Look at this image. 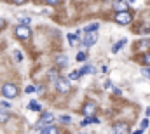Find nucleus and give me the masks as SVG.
Segmentation results:
<instances>
[{
	"mask_svg": "<svg viewBox=\"0 0 150 134\" xmlns=\"http://www.w3.org/2000/svg\"><path fill=\"white\" fill-rule=\"evenodd\" d=\"M113 9L117 12H127L129 11V5L124 2V0H113Z\"/></svg>",
	"mask_w": 150,
	"mask_h": 134,
	"instance_id": "nucleus-6",
	"label": "nucleus"
},
{
	"mask_svg": "<svg viewBox=\"0 0 150 134\" xmlns=\"http://www.w3.org/2000/svg\"><path fill=\"white\" fill-rule=\"evenodd\" d=\"M19 23H21V25H28V23H30V19H28V18H21V19H19Z\"/></svg>",
	"mask_w": 150,
	"mask_h": 134,
	"instance_id": "nucleus-27",
	"label": "nucleus"
},
{
	"mask_svg": "<svg viewBox=\"0 0 150 134\" xmlns=\"http://www.w3.org/2000/svg\"><path fill=\"white\" fill-rule=\"evenodd\" d=\"M9 120V113H7V110L4 108V110H0V124H5Z\"/></svg>",
	"mask_w": 150,
	"mask_h": 134,
	"instance_id": "nucleus-15",
	"label": "nucleus"
},
{
	"mask_svg": "<svg viewBox=\"0 0 150 134\" xmlns=\"http://www.w3.org/2000/svg\"><path fill=\"white\" fill-rule=\"evenodd\" d=\"M68 40H70V44L74 45V44H77V33H68Z\"/></svg>",
	"mask_w": 150,
	"mask_h": 134,
	"instance_id": "nucleus-21",
	"label": "nucleus"
},
{
	"mask_svg": "<svg viewBox=\"0 0 150 134\" xmlns=\"http://www.w3.org/2000/svg\"><path fill=\"white\" fill-rule=\"evenodd\" d=\"M143 61H145V65H147V66H150V52H145Z\"/></svg>",
	"mask_w": 150,
	"mask_h": 134,
	"instance_id": "nucleus-22",
	"label": "nucleus"
},
{
	"mask_svg": "<svg viewBox=\"0 0 150 134\" xmlns=\"http://www.w3.org/2000/svg\"><path fill=\"white\" fill-rule=\"evenodd\" d=\"M129 2H134V0H129Z\"/></svg>",
	"mask_w": 150,
	"mask_h": 134,
	"instance_id": "nucleus-34",
	"label": "nucleus"
},
{
	"mask_svg": "<svg viewBox=\"0 0 150 134\" xmlns=\"http://www.w3.org/2000/svg\"><path fill=\"white\" fill-rule=\"evenodd\" d=\"M47 77H49V80H52L54 84H56V82H58V80L61 78V77L58 75V70H51V71L47 73Z\"/></svg>",
	"mask_w": 150,
	"mask_h": 134,
	"instance_id": "nucleus-10",
	"label": "nucleus"
},
{
	"mask_svg": "<svg viewBox=\"0 0 150 134\" xmlns=\"http://www.w3.org/2000/svg\"><path fill=\"white\" fill-rule=\"evenodd\" d=\"M98 28H100V25H98V23H91L89 26H86V32H87V33H94Z\"/></svg>",
	"mask_w": 150,
	"mask_h": 134,
	"instance_id": "nucleus-16",
	"label": "nucleus"
},
{
	"mask_svg": "<svg viewBox=\"0 0 150 134\" xmlns=\"http://www.w3.org/2000/svg\"><path fill=\"white\" fill-rule=\"evenodd\" d=\"M140 126H142V129H147V127H149V120H147V118H143Z\"/></svg>",
	"mask_w": 150,
	"mask_h": 134,
	"instance_id": "nucleus-26",
	"label": "nucleus"
},
{
	"mask_svg": "<svg viewBox=\"0 0 150 134\" xmlns=\"http://www.w3.org/2000/svg\"><path fill=\"white\" fill-rule=\"evenodd\" d=\"M80 75H82V73H80V71H72V73H70V77H68V78H70V80H77V78H79V77H80Z\"/></svg>",
	"mask_w": 150,
	"mask_h": 134,
	"instance_id": "nucleus-20",
	"label": "nucleus"
},
{
	"mask_svg": "<svg viewBox=\"0 0 150 134\" xmlns=\"http://www.w3.org/2000/svg\"><path fill=\"white\" fill-rule=\"evenodd\" d=\"M94 71H96V70H94V66H93V65H86V66L80 70V73H82V75H87V73H91V75H93Z\"/></svg>",
	"mask_w": 150,
	"mask_h": 134,
	"instance_id": "nucleus-14",
	"label": "nucleus"
},
{
	"mask_svg": "<svg viewBox=\"0 0 150 134\" xmlns=\"http://www.w3.org/2000/svg\"><path fill=\"white\" fill-rule=\"evenodd\" d=\"M14 59L16 61H23V52L21 51H14Z\"/></svg>",
	"mask_w": 150,
	"mask_h": 134,
	"instance_id": "nucleus-19",
	"label": "nucleus"
},
{
	"mask_svg": "<svg viewBox=\"0 0 150 134\" xmlns=\"http://www.w3.org/2000/svg\"><path fill=\"white\" fill-rule=\"evenodd\" d=\"M96 40H98L96 33H87L86 40H84V45H86V47H91V45H94V44H96Z\"/></svg>",
	"mask_w": 150,
	"mask_h": 134,
	"instance_id": "nucleus-8",
	"label": "nucleus"
},
{
	"mask_svg": "<svg viewBox=\"0 0 150 134\" xmlns=\"http://www.w3.org/2000/svg\"><path fill=\"white\" fill-rule=\"evenodd\" d=\"M89 124H98V118H94V117H87V118L82 120V126H89Z\"/></svg>",
	"mask_w": 150,
	"mask_h": 134,
	"instance_id": "nucleus-17",
	"label": "nucleus"
},
{
	"mask_svg": "<svg viewBox=\"0 0 150 134\" xmlns=\"http://www.w3.org/2000/svg\"><path fill=\"white\" fill-rule=\"evenodd\" d=\"M77 61H86V52H79L77 54Z\"/></svg>",
	"mask_w": 150,
	"mask_h": 134,
	"instance_id": "nucleus-23",
	"label": "nucleus"
},
{
	"mask_svg": "<svg viewBox=\"0 0 150 134\" xmlns=\"http://www.w3.org/2000/svg\"><path fill=\"white\" fill-rule=\"evenodd\" d=\"M59 118H61V122H70V120H72L68 115H63V117H59Z\"/></svg>",
	"mask_w": 150,
	"mask_h": 134,
	"instance_id": "nucleus-28",
	"label": "nucleus"
},
{
	"mask_svg": "<svg viewBox=\"0 0 150 134\" xmlns=\"http://www.w3.org/2000/svg\"><path fill=\"white\" fill-rule=\"evenodd\" d=\"M4 26H5V21H4V19H0V30H2Z\"/></svg>",
	"mask_w": 150,
	"mask_h": 134,
	"instance_id": "nucleus-32",
	"label": "nucleus"
},
{
	"mask_svg": "<svg viewBox=\"0 0 150 134\" xmlns=\"http://www.w3.org/2000/svg\"><path fill=\"white\" fill-rule=\"evenodd\" d=\"M42 134H59V131H58V127H54V126H47V127L42 131Z\"/></svg>",
	"mask_w": 150,
	"mask_h": 134,
	"instance_id": "nucleus-12",
	"label": "nucleus"
},
{
	"mask_svg": "<svg viewBox=\"0 0 150 134\" xmlns=\"http://www.w3.org/2000/svg\"><path fill=\"white\" fill-rule=\"evenodd\" d=\"M11 2H12V4H16V5H23L26 0H11Z\"/></svg>",
	"mask_w": 150,
	"mask_h": 134,
	"instance_id": "nucleus-29",
	"label": "nucleus"
},
{
	"mask_svg": "<svg viewBox=\"0 0 150 134\" xmlns=\"http://www.w3.org/2000/svg\"><path fill=\"white\" fill-rule=\"evenodd\" d=\"M2 94L7 98V99H14L18 96V87L14 84H4L2 85Z\"/></svg>",
	"mask_w": 150,
	"mask_h": 134,
	"instance_id": "nucleus-2",
	"label": "nucleus"
},
{
	"mask_svg": "<svg viewBox=\"0 0 150 134\" xmlns=\"http://www.w3.org/2000/svg\"><path fill=\"white\" fill-rule=\"evenodd\" d=\"M16 37L23 38V40H28V38L32 37V30H30V26H18V28H16Z\"/></svg>",
	"mask_w": 150,
	"mask_h": 134,
	"instance_id": "nucleus-3",
	"label": "nucleus"
},
{
	"mask_svg": "<svg viewBox=\"0 0 150 134\" xmlns=\"http://www.w3.org/2000/svg\"><path fill=\"white\" fill-rule=\"evenodd\" d=\"M2 106H4V108H11V103H9V101H2Z\"/></svg>",
	"mask_w": 150,
	"mask_h": 134,
	"instance_id": "nucleus-31",
	"label": "nucleus"
},
{
	"mask_svg": "<svg viewBox=\"0 0 150 134\" xmlns=\"http://www.w3.org/2000/svg\"><path fill=\"white\" fill-rule=\"evenodd\" d=\"M25 91H26L28 94H32V92H35V91H37V87H33V85H28V87H26Z\"/></svg>",
	"mask_w": 150,
	"mask_h": 134,
	"instance_id": "nucleus-25",
	"label": "nucleus"
},
{
	"mask_svg": "<svg viewBox=\"0 0 150 134\" xmlns=\"http://www.w3.org/2000/svg\"><path fill=\"white\" fill-rule=\"evenodd\" d=\"M142 75L150 78V68H142Z\"/></svg>",
	"mask_w": 150,
	"mask_h": 134,
	"instance_id": "nucleus-24",
	"label": "nucleus"
},
{
	"mask_svg": "<svg viewBox=\"0 0 150 134\" xmlns=\"http://www.w3.org/2000/svg\"><path fill=\"white\" fill-rule=\"evenodd\" d=\"M113 133L115 134H127L129 133V127L126 124H117V126H113Z\"/></svg>",
	"mask_w": 150,
	"mask_h": 134,
	"instance_id": "nucleus-9",
	"label": "nucleus"
},
{
	"mask_svg": "<svg viewBox=\"0 0 150 134\" xmlns=\"http://www.w3.org/2000/svg\"><path fill=\"white\" fill-rule=\"evenodd\" d=\"M133 134H142V131H134Z\"/></svg>",
	"mask_w": 150,
	"mask_h": 134,
	"instance_id": "nucleus-33",
	"label": "nucleus"
},
{
	"mask_svg": "<svg viewBox=\"0 0 150 134\" xmlns=\"http://www.w3.org/2000/svg\"><path fill=\"white\" fill-rule=\"evenodd\" d=\"M52 118H54V115L51 113V111H47V113H44L40 118H38L37 126H35V131H44L47 126H51V122H52Z\"/></svg>",
	"mask_w": 150,
	"mask_h": 134,
	"instance_id": "nucleus-1",
	"label": "nucleus"
},
{
	"mask_svg": "<svg viewBox=\"0 0 150 134\" xmlns=\"http://www.w3.org/2000/svg\"><path fill=\"white\" fill-rule=\"evenodd\" d=\"M96 108H98V106H96V103H93V101H91V103H86V104H84V110H82V111H84V115L91 117V115L96 111Z\"/></svg>",
	"mask_w": 150,
	"mask_h": 134,
	"instance_id": "nucleus-7",
	"label": "nucleus"
},
{
	"mask_svg": "<svg viewBox=\"0 0 150 134\" xmlns=\"http://www.w3.org/2000/svg\"><path fill=\"white\" fill-rule=\"evenodd\" d=\"M67 63H68V59H67L65 54H61V56L56 58V65H59V66H67Z\"/></svg>",
	"mask_w": 150,
	"mask_h": 134,
	"instance_id": "nucleus-13",
	"label": "nucleus"
},
{
	"mask_svg": "<svg viewBox=\"0 0 150 134\" xmlns=\"http://www.w3.org/2000/svg\"><path fill=\"white\" fill-rule=\"evenodd\" d=\"M115 19H117V23H120V25H127V23H131V14H129V12H117Z\"/></svg>",
	"mask_w": 150,
	"mask_h": 134,
	"instance_id": "nucleus-5",
	"label": "nucleus"
},
{
	"mask_svg": "<svg viewBox=\"0 0 150 134\" xmlns=\"http://www.w3.org/2000/svg\"><path fill=\"white\" fill-rule=\"evenodd\" d=\"M56 89H58L59 92H68V91L72 89V85H70V82H68L67 78H59V80L56 82Z\"/></svg>",
	"mask_w": 150,
	"mask_h": 134,
	"instance_id": "nucleus-4",
	"label": "nucleus"
},
{
	"mask_svg": "<svg viewBox=\"0 0 150 134\" xmlns=\"http://www.w3.org/2000/svg\"><path fill=\"white\" fill-rule=\"evenodd\" d=\"M49 5H56V4H59V0H45Z\"/></svg>",
	"mask_w": 150,
	"mask_h": 134,
	"instance_id": "nucleus-30",
	"label": "nucleus"
},
{
	"mask_svg": "<svg viewBox=\"0 0 150 134\" xmlns=\"http://www.w3.org/2000/svg\"><path fill=\"white\" fill-rule=\"evenodd\" d=\"M126 42H127V40H126V38H122L120 42H117V44H113V47H112V52H117V51H120V49H122V47L126 45Z\"/></svg>",
	"mask_w": 150,
	"mask_h": 134,
	"instance_id": "nucleus-11",
	"label": "nucleus"
},
{
	"mask_svg": "<svg viewBox=\"0 0 150 134\" xmlns=\"http://www.w3.org/2000/svg\"><path fill=\"white\" fill-rule=\"evenodd\" d=\"M28 108H30V110H33V111H40V104H38L37 101H30Z\"/></svg>",
	"mask_w": 150,
	"mask_h": 134,
	"instance_id": "nucleus-18",
	"label": "nucleus"
}]
</instances>
